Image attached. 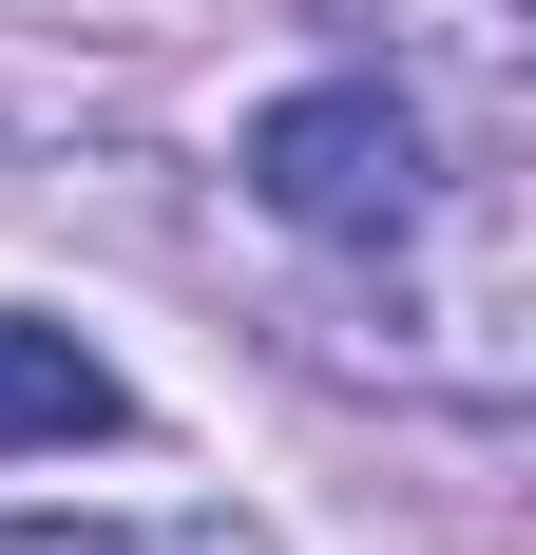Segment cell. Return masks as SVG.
Wrapping results in <instances>:
<instances>
[{
    "instance_id": "1",
    "label": "cell",
    "mask_w": 536,
    "mask_h": 555,
    "mask_svg": "<svg viewBox=\"0 0 536 555\" xmlns=\"http://www.w3.org/2000/svg\"><path fill=\"white\" fill-rule=\"evenodd\" d=\"M250 192L307 230V249H403L422 192H441L422 96H383V77H307V96H268V115H250Z\"/></svg>"
},
{
    "instance_id": "2",
    "label": "cell",
    "mask_w": 536,
    "mask_h": 555,
    "mask_svg": "<svg viewBox=\"0 0 536 555\" xmlns=\"http://www.w3.org/2000/svg\"><path fill=\"white\" fill-rule=\"evenodd\" d=\"M115 422H135V402H115V364L77 326H0V441H58V460H77V441H115Z\"/></svg>"
}]
</instances>
